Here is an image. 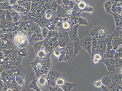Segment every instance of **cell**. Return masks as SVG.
<instances>
[{
  "label": "cell",
  "mask_w": 122,
  "mask_h": 91,
  "mask_svg": "<svg viewBox=\"0 0 122 91\" xmlns=\"http://www.w3.org/2000/svg\"><path fill=\"white\" fill-rule=\"evenodd\" d=\"M51 65L49 60L38 58H36L31 63L37 78L43 74H47L50 70Z\"/></svg>",
  "instance_id": "6da1fadb"
},
{
  "label": "cell",
  "mask_w": 122,
  "mask_h": 91,
  "mask_svg": "<svg viewBox=\"0 0 122 91\" xmlns=\"http://www.w3.org/2000/svg\"><path fill=\"white\" fill-rule=\"evenodd\" d=\"M14 45L19 48L25 47L28 44V40L26 35L20 32H17L14 36Z\"/></svg>",
  "instance_id": "7a4b0ae2"
},
{
  "label": "cell",
  "mask_w": 122,
  "mask_h": 91,
  "mask_svg": "<svg viewBox=\"0 0 122 91\" xmlns=\"http://www.w3.org/2000/svg\"><path fill=\"white\" fill-rule=\"evenodd\" d=\"M5 71L9 75L10 79H15V76L19 75L25 77L26 74V71L20 65L14 66L10 70Z\"/></svg>",
  "instance_id": "3957f363"
},
{
  "label": "cell",
  "mask_w": 122,
  "mask_h": 91,
  "mask_svg": "<svg viewBox=\"0 0 122 91\" xmlns=\"http://www.w3.org/2000/svg\"><path fill=\"white\" fill-rule=\"evenodd\" d=\"M61 76V74L59 71L50 70L47 75L48 86H51L55 87V82L56 80L58 78Z\"/></svg>",
  "instance_id": "277c9868"
},
{
  "label": "cell",
  "mask_w": 122,
  "mask_h": 91,
  "mask_svg": "<svg viewBox=\"0 0 122 91\" xmlns=\"http://www.w3.org/2000/svg\"><path fill=\"white\" fill-rule=\"evenodd\" d=\"M92 37L86 35L84 38L80 40L82 50L86 51L91 55L92 51Z\"/></svg>",
  "instance_id": "5b68a950"
},
{
  "label": "cell",
  "mask_w": 122,
  "mask_h": 91,
  "mask_svg": "<svg viewBox=\"0 0 122 91\" xmlns=\"http://www.w3.org/2000/svg\"><path fill=\"white\" fill-rule=\"evenodd\" d=\"M112 38L110 35L109 37L105 40L107 44V47L106 52L103 55L104 59H114L115 54V50L111 45V42Z\"/></svg>",
  "instance_id": "8992f818"
},
{
  "label": "cell",
  "mask_w": 122,
  "mask_h": 91,
  "mask_svg": "<svg viewBox=\"0 0 122 91\" xmlns=\"http://www.w3.org/2000/svg\"><path fill=\"white\" fill-rule=\"evenodd\" d=\"M109 32L104 26L100 25L96 35L92 39L97 40H105L110 36Z\"/></svg>",
  "instance_id": "52a82bcc"
},
{
  "label": "cell",
  "mask_w": 122,
  "mask_h": 91,
  "mask_svg": "<svg viewBox=\"0 0 122 91\" xmlns=\"http://www.w3.org/2000/svg\"><path fill=\"white\" fill-rule=\"evenodd\" d=\"M79 25L78 24L73 25L71 29L68 32L69 37L71 41L74 42L79 40L78 33V29Z\"/></svg>",
  "instance_id": "ba28073f"
},
{
  "label": "cell",
  "mask_w": 122,
  "mask_h": 91,
  "mask_svg": "<svg viewBox=\"0 0 122 91\" xmlns=\"http://www.w3.org/2000/svg\"><path fill=\"white\" fill-rule=\"evenodd\" d=\"M114 59H104L102 63L105 64L109 73L110 74H115V68L114 65Z\"/></svg>",
  "instance_id": "9c48e42d"
},
{
  "label": "cell",
  "mask_w": 122,
  "mask_h": 91,
  "mask_svg": "<svg viewBox=\"0 0 122 91\" xmlns=\"http://www.w3.org/2000/svg\"><path fill=\"white\" fill-rule=\"evenodd\" d=\"M47 75V74H44L41 75L38 78V79L36 81L38 86L41 89V88H45L48 89Z\"/></svg>",
  "instance_id": "30bf717a"
},
{
  "label": "cell",
  "mask_w": 122,
  "mask_h": 91,
  "mask_svg": "<svg viewBox=\"0 0 122 91\" xmlns=\"http://www.w3.org/2000/svg\"><path fill=\"white\" fill-rule=\"evenodd\" d=\"M80 40L73 42L72 57V60L74 59L76 56L80 54L81 51H82L81 46L80 43Z\"/></svg>",
  "instance_id": "8fae6325"
},
{
  "label": "cell",
  "mask_w": 122,
  "mask_h": 91,
  "mask_svg": "<svg viewBox=\"0 0 122 91\" xmlns=\"http://www.w3.org/2000/svg\"><path fill=\"white\" fill-rule=\"evenodd\" d=\"M97 47L94 52L100 53L104 55L107 49V44L105 40H97Z\"/></svg>",
  "instance_id": "7c38bea8"
},
{
  "label": "cell",
  "mask_w": 122,
  "mask_h": 91,
  "mask_svg": "<svg viewBox=\"0 0 122 91\" xmlns=\"http://www.w3.org/2000/svg\"><path fill=\"white\" fill-rule=\"evenodd\" d=\"M112 83L122 85V74L121 73L111 74L109 76Z\"/></svg>",
  "instance_id": "4fadbf2b"
},
{
  "label": "cell",
  "mask_w": 122,
  "mask_h": 91,
  "mask_svg": "<svg viewBox=\"0 0 122 91\" xmlns=\"http://www.w3.org/2000/svg\"><path fill=\"white\" fill-rule=\"evenodd\" d=\"M122 37L114 36L112 38L111 44L112 47L116 50L119 46L122 45Z\"/></svg>",
  "instance_id": "5bb4252c"
},
{
  "label": "cell",
  "mask_w": 122,
  "mask_h": 91,
  "mask_svg": "<svg viewBox=\"0 0 122 91\" xmlns=\"http://www.w3.org/2000/svg\"><path fill=\"white\" fill-rule=\"evenodd\" d=\"M1 79L6 85H9L11 83L9 75L5 71L1 73Z\"/></svg>",
  "instance_id": "9a60e30c"
},
{
  "label": "cell",
  "mask_w": 122,
  "mask_h": 91,
  "mask_svg": "<svg viewBox=\"0 0 122 91\" xmlns=\"http://www.w3.org/2000/svg\"><path fill=\"white\" fill-rule=\"evenodd\" d=\"M92 57H93V62L95 64H97L100 61L104 60L103 55L97 52H94Z\"/></svg>",
  "instance_id": "2e32d148"
},
{
  "label": "cell",
  "mask_w": 122,
  "mask_h": 91,
  "mask_svg": "<svg viewBox=\"0 0 122 91\" xmlns=\"http://www.w3.org/2000/svg\"><path fill=\"white\" fill-rule=\"evenodd\" d=\"M110 14L112 15L115 20L116 27L122 26V16L115 13L111 12Z\"/></svg>",
  "instance_id": "e0dca14e"
},
{
  "label": "cell",
  "mask_w": 122,
  "mask_h": 91,
  "mask_svg": "<svg viewBox=\"0 0 122 91\" xmlns=\"http://www.w3.org/2000/svg\"><path fill=\"white\" fill-rule=\"evenodd\" d=\"M76 85V84L68 82L65 81V84L61 87L64 91H71Z\"/></svg>",
  "instance_id": "ac0fdd59"
},
{
  "label": "cell",
  "mask_w": 122,
  "mask_h": 91,
  "mask_svg": "<svg viewBox=\"0 0 122 91\" xmlns=\"http://www.w3.org/2000/svg\"><path fill=\"white\" fill-rule=\"evenodd\" d=\"M25 77L20 75H19L15 77V80L17 84L21 87L25 86Z\"/></svg>",
  "instance_id": "d6986e66"
},
{
  "label": "cell",
  "mask_w": 122,
  "mask_h": 91,
  "mask_svg": "<svg viewBox=\"0 0 122 91\" xmlns=\"http://www.w3.org/2000/svg\"><path fill=\"white\" fill-rule=\"evenodd\" d=\"M36 80L35 79H33L31 81L29 85L28 88H29L35 90L36 91H43L38 86Z\"/></svg>",
  "instance_id": "ffe728a7"
},
{
  "label": "cell",
  "mask_w": 122,
  "mask_h": 91,
  "mask_svg": "<svg viewBox=\"0 0 122 91\" xmlns=\"http://www.w3.org/2000/svg\"><path fill=\"white\" fill-rule=\"evenodd\" d=\"M111 91H122V85L112 83L108 86Z\"/></svg>",
  "instance_id": "44dd1931"
},
{
  "label": "cell",
  "mask_w": 122,
  "mask_h": 91,
  "mask_svg": "<svg viewBox=\"0 0 122 91\" xmlns=\"http://www.w3.org/2000/svg\"><path fill=\"white\" fill-rule=\"evenodd\" d=\"M103 85L105 86H109L112 83L111 80L109 76H104L101 80Z\"/></svg>",
  "instance_id": "7402d4cb"
},
{
  "label": "cell",
  "mask_w": 122,
  "mask_h": 91,
  "mask_svg": "<svg viewBox=\"0 0 122 91\" xmlns=\"http://www.w3.org/2000/svg\"><path fill=\"white\" fill-rule=\"evenodd\" d=\"M112 3L111 0H107L104 3V6L105 10L106 13L108 14H110L111 12V8Z\"/></svg>",
  "instance_id": "603a6c76"
},
{
  "label": "cell",
  "mask_w": 122,
  "mask_h": 91,
  "mask_svg": "<svg viewBox=\"0 0 122 91\" xmlns=\"http://www.w3.org/2000/svg\"><path fill=\"white\" fill-rule=\"evenodd\" d=\"M111 35L112 37L116 36L122 37V26L116 27L112 34Z\"/></svg>",
  "instance_id": "cb8c5ba5"
},
{
  "label": "cell",
  "mask_w": 122,
  "mask_h": 91,
  "mask_svg": "<svg viewBox=\"0 0 122 91\" xmlns=\"http://www.w3.org/2000/svg\"><path fill=\"white\" fill-rule=\"evenodd\" d=\"M65 81L61 76L58 77L55 82V87H61L65 83Z\"/></svg>",
  "instance_id": "d4e9b609"
},
{
  "label": "cell",
  "mask_w": 122,
  "mask_h": 91,
  "mask_svg": "<svg viewBox=\"0 0 122 91\" xmlns=\"http://www.w3.org/2000/svg\"><path fill=\"white\" fill-rule=\"evenodd\" d=\"M71 42L69 38L67 37L61 38L59 41V44L61 47H65V46Z\"/></svg>",
  "instance_id": "484cf974"
},
{
  "label": "cell",
  "mask_w": 122,
  "mask_h": 91,
  "mask_svg": "<svg viewBox=\"0 0 122 91\" xmlns=\"http://www.w3.org/2000/svg\"><path fill=\"white\" fill-rule=\"evenodd\" d=\"M77 23L79 25H88V22L87 20L81 16H80L77 19Z\"/></svg>",
  "instance_id": "4316f807"
},
{
  "label": "cell",
  "mask_w": 122,
  "mask_h": 91,
  "mask_svg": "<svg viewBox=\"0 0 122 91\" xmlns=\"http://www.w3.org/2000/svg\"><path fill=\"white\" fill-rule=\"evenodd\" d=\"M114 65L115 68H122V58L114 59Z\"/></svg>",
  "instance_id": "83f0119b"
},
{
  "label": "cell",
  "mask_w": 122,
  "mask_h": 91,
  "mask_svg": "<svg viewBox=\"0 0 122 91\" xmlns=\"http://www.w3.org/2000/svg\"><path fill=\"white\" fill-rule=\"evenodd\" d=\"M122 58V45L119 46L115 50V54L114 59Z\"/></svg>",
  "instance_id": "f1b7e54d"
},
{
  "label": "cell",
  "mask_w": 122,
  "mask_h": 91,
  "mask_svg": "<svg viewBox=\"0 0 122 91\" xmlns=\"http://www.w3.org/2000/svg\"><path fill=\"white\" fill-rule=\"evenodd\" d=\"M97 40L95 39H92V51L91 56H93L94 52L96 49L97 47Z\"/></svg>",
  "instance_id": "f546056e"
},
{
  "label": "cell",
  "mask_w": 122,
  "mask_h": 91,
  "mask_svg": "<svg viewBox=\"0 0 122 91\" xmlns=\"http://www.w3.org/2000/svg\"><path fill=\"white\" fill-rule=\"evenodd\" d=\"M0 20L1 22H4L5 20V12L4 10L0 8Z\"/></svg>",
  "instance_id": "4dcf8cb0"
},
{
  "label": "cell",
  "mask_w": 122,
  "mask_h": 91,
  "mask_svg": "<svg viewBox=\"0 0 122 91\" xmlns=\"http://www.w3.org/2000/svg\"><path fill=\"white\" fill-rule=\"evenodd\" d=\"M68 32L65 30H63L60 32L59 35L61 38H64L65 37H69Z\"/></svg>",
  "instance_id": "1f68e13d"
},
{
  "label": "cell",
  "mask_w": 122,
  "mask_h": 91,
  "mask_svg": "<svg viewBox=\"0 0 122 91\" xmlns=\"http://www.w3.org/2000/svg\"><path fill=\"white\" fill-rule=\"evenodd\" d=\"M103 84H102L101 80H98L95 81L94 83V86L95 87L97 88H100L102 87Z\"/></svg>",
  "instance_id": "d6a6232c"
},
{
  "label": "cell",
  "mask_w": 122,
  "mask_h": 91,
  "mask_svg": "<svg viewBox=\"0 0 122 91\" xmlns=\"http://www.w3.org/2000/svg\"><path fill=\"white\" fill-rule=\"evenodd\" d=\"M63 29H64L65 30H67L71 28V25L70 23L67 21L63 22L62 24Z\"/></svg>",
  "instance_id": "836d02e7"
},
{
  "label": "cell",
  "mask_w": 122,
  "mask_h": 91,
  "mask_svg": "<svg viewBox=\"0 0 122 91\" xmlns=\"http://www.w3.org/2000/svg\"><path fill=\"white\" fill-rule=\"evenodd\" d=\"M78 6L79 8L81 10H84L86 7V3L84 1H81L78 3Z\"/></svg>",
  "instance_id": "e575fe53"
},
{
  "label": "cell",
  "mask_w": 122,
  "mask_h": 91,
  "mask_svg": "<svg viewBox=\"0 0 122 91\" xmlns=\"http://www.w3.org/2000/svg\"><path fill=\"white\" fill-rule=\"evenodd\" d=\"M48 28L50 30H54L55 28V25L52 24H50L49 25H47Z\"/></svg>",
  "instance_id": "d590c367"
},
{
  "label": "cell",
  "mask_w": 122,
  "mask_h": 91,
  "mask_svg": "<svg viewBox=\"0 0 122 91\" xmlns=\"http://www.w3.org/2000/svg\"><path fill=\"white\" fill-rule=\"evenodd\" d=\"M101 88L102 90L103 91H111L109 88L108 86L107 87V86H104L103 85L101 87Z\"/></svg>",
  "instance_id": "8d00e7d4"
},
{
  "label": "cell",
  "mask_w": 122,
  "mask_h": 91,
  "mask_svg": "<svg viewBox=\"0 0 122 91\" xmlns=\"http://www.w3.org/2000/svg\"><path fill=\"white\" fill-rule=\"evenodd\" d=\"M48 89L50 91H57V87L49 86H48Z\"/></svg>",
  "instance_id": "74e56055"
},
{
  "label": "cell",
  "mask_w": 122,
  "mask_h": 91,
  "mask_svg": "<svg viewBox=\"0 0 122 91\" xmlns=\"http://www.w3.org/2000/svg\"><path fill=\"white\" fill-rule=\"evenodd\" d=\"M4 30L0 29V37L1 35L2 34H4Z\"/></svg>",
  "instance_id": "f35d334b"
},
{
  "label": "cell",
  "mask_w": 122,
  "mask_h": 91,
  "mask_svg": "<svg viewBox=\"0 0 122 91\" xmlns=\"http://www.w3.org/2000/svg\"><path fill=\"white\" fill-rule=\"evenodd\" d=\"M57 91H64L61 87H57Z\"/></svg>",
  "instance_id": "ab89813d"
},
{
  "label": "cell",
  "mask_w": 122,
  "mask_h": 91,
  "mask_svg": "<svg viewBox=\"0 0 122 91\" xmlns=\"http://www.w3.org/2000/svg\"><path fill=\"white\" fill-rule=\"evenodd\" d=\"M20 91H25V89L21 90Z\"/></svg>",
  "instance_id": "60d3db41"
},
{
  "label": "cell",
  "mask_w": 122,
  "mask_h": 91,
  "mask_svg": "<svg viewBox=\"0 0 122 91\" xmlns=\"http://www.w3.org/2000/svg\"><path fill=\"white\" fill-rule=\"evenodd\" d=\"M1 51V50L0 47V51Z\"/></svg>",
  "instance_id": "b9f144b4"
},
{
  "label": "cell",
  "mask_w": 122,
  "mask_h": 91,
  "mask_svg": "<svg viewBox=\"0 0 122 91\" xmlns=\"http://www.w3.org/2000/svg\"><path fill=\"white\" fill-rule=\"evenodd\" d=\"M1 2V1H0V3Z\"/></svg>",
  "instance_id": "7bdbcfd3"
}]
</instances>
